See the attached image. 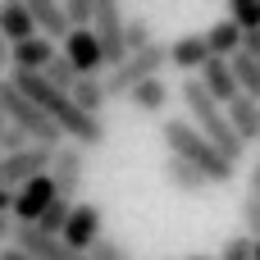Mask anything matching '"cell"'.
Wrapping results in <instances>:
<instances>
[{
	"mask_svg": "<svg viewBox=\"0 0 260 260\" xmlns=\"http://www.w3.org/2000/svg\"><path fill=\"white\" fill-rule=\"evenodd\" d=\"M9 82H14V87H18V91H23V96H27V101H32V105L55 123V128H59L64 142H73V146H82V151L105 142V119L82 114V110H78L64 91H55L46 78H37V73H14Z\"/></svg>",
	"mask_w": 260,
	"mask_h": 260,
	"instance_id": "6da1fadb",
	"label": "cell"
},
{
	"mask_svg": "<svg viewBox=\"0 0 260 260\" xmlns=\"http://www.w3.org/2000/svg\"><path fill=\"white\" fill-rule=\"evenodd\" d=\"M160 137H165L169 155L187 160V165H192L210 187H215V183H219V187H224V183H233V174H238V169H233V165H229V160H224V155H219V151L197 133V123H192V119H165V123H160Z\"/></svg>",
	"mask_w": 260,
	"mask_h": 260,
	"instance_id": "7a4b0ae2",
	"label": "cell"
},
{
	"mask_svg": "<svg viewBox=\"0 0 260 260\" xmlns=\"http://www.w3.org/2000/svg\"><path fill=\"white\" fill-rule=\"evenodd\" d=\"M183 105H187V119L197 123V133L238 169V160L247 155V146H242V137L233 133V123H229V114H224V105H215L210 96H206V87L197 82V78H187L183 82Z\"/></svg>",
	"mask_w": 260,
	"mask_h": 260,
	"instance_id": "3957f363",
	"label": "cell"
},
{
	"mask_svg": "<svg viewBox=\"0 0 260 260\" xmlns=\"http://www.w3.org/2000/svg\"><path fill=\"white\" fill-rule=\"evenodd\" d=\"M165 64H169V46L165 41H151L146 50H137V55H128L119 69H110V82H105V101H128V91L133 87H142V82H151V78H160L165 73Z\"/></svg>",
	"mask_w": 260,
	"mask_h": 260,
	"instance_id": "277c9868",
	"label": "cell"
},
{
	"mask_svg": "<svg viewBox=\"0 0 260 260\" xmlns=\"http://www.w3.org/2000/svg\"><path fill=\"white\" fill-rule=\"evenodd\" d=\"M0 105H5V114H9V123H14L32 146H50V151H55V146L64 142L59 128H55V123H50V119H46V114H41V110H37V105H32V101L9 82V78L0 82Z\"/></svg>",
	"mask_w": 260,
	"mask_h": 260,
	"instance_id": "5b68a950",
	"label": "cell"
},
{
	"mask_svg": "<svg viewBox=\"0 0 260 260\" xmlns=\"http://www.w3.org/2000/svg\"><path fill=\"white\" fill-rule=\"evenodd\" d=\"M91 37L101 46V59L110 69H119L128 59V46H123V9L114 0H96V14H91Z\"/></svg>",
	"mask_w": 260,
	"mask_h": 260,
	"instance_id": "8992f818",
	"label": "cell"
},
{
	"mask_svg": "<svg viewBox=\"0 0 260 260\" xmlns=\"http://www.w3.org/2000/svg\"><path fill=\"white\" fill-rule=\"evenodd\" d=\"M50 174V146H23L14 155H0V187L14 192V187H27L32 178H46Z\"/></svg>",
	"mask_w": 260,
	"mask_h": 260,
	"instance_id": "52a82bcc",
	"label": "cell"
},
{
	"mask_svg": "<svg viewBox=\"0 0 260 260\" xmlns=\"http://www.w3.org/2000/svg\"><path fill=\"white\" fill-rule=\"evenodd\" d=\"M82 178H87V155H82V146L59 142V146L50 151V183H55V192H59L64 201H73V192L82 187Z\"/></svg>",
	"mask_w": 260,
	"mask_h": 260,
	"instance_id": "ba28073f",
	"label": "cell"
},
{
	"mask_svg": "<svg viewBox=\"0 0 260 260\" xmlns=\"http://www.w3.org/2000/svg\"><path fill=\"white\" fill-rule=\"evenodd\" d=\"M55 197H59V192H55L50 174H46V178H32L27 187H18V192H14V206H9L14 229H32V224L50 210V201H55Z\"/></svg>",
	"mask_w": 260,
	"mask_h": 260,
	"instance_id": "9c48e42d",
	"label": "cell"
},
{
	"mask_svg": "<svg viewBox=\"0 0 260 260\" xmlns=\"http://www.w3.org/2000/svg\"><path fill=\"white\" fill-rule=\"evenodd\" d=\"M101 238H105V233H101V206H91V201H73V215H69L64 233H59V242L87 256Z\"/></svg>",
	"mask_w": 260,
	"mask_h": 260,
	"instance_id": "30bf717a",
	"label": "cell"
},
{
	"mask_svg": "<svg viewBox=\"0 0 260 260\" xmlns=\"http://www.w3.org/2000/svg\"><path fill=\"white\" fill-rule=\"evenodd\" d=\"M197 82H201V87H206V96H210L215 105H224V110L242 96V91H238V78H233V69H229V59H215V55H210V59H206V69L197 73Z\"/></svg>",
	"mask_w": 260,
	"mask_h": 260,
	"instance_id": "8fae6325",
	"label": "cell"
},
{
	"mask_svg": "<svg viewBox=\"0 0 260 260\" xmlns=\"http://www.w3.org/2000/svg\"><path fill=\"white\" fill-rule=\"evenodd\" d=\"M59 50H55V41H46V37H32V41H23V46H9V69L14 73H46L50 69V59H55Z\"/></svg>",
	"mask_w": 260,
	"mask_h": 260,
	"instance_id": "7c38bea8",
	"label": "cell"
},
{
	"mask_svg": "<svg viewBox=\"0 0 260 260\" xmlns=\"http://www.w3.org/2000/svg\"><path fill=\"white\" fill-rule=\"evenodd\" d=\"M59 55L78 69V78H96V69L105 64V59H101V46H96V37H91V27H87V32H69Z\"/></svg>",
	"mask_w": 260,
	"mask_h": 260,
	"instance_id": "4fadbf2b",
	"label": "cell"
},
{
	"mask_svg": "<svg viewBox=\"0 0 260 260\" xmlns=\"http://www.w3.org/2000/svg\"><path fill=\"white\" fill-rule=\"evenodd\" d=\"M23 5L32 14L37 37H46V41H64L69 37V18H64V5L59 0H23Z\"/></svg>",
	"mask_w": 260,
	"mask_h": 260,
	"instance_id": "5bb4252c",
	"label": "cell"
},
{
	"mask_svg": "<svg viewBox=\"0 0 260 260\" xmlns=\"http://www.w3.org/2000/svg\"><path fill=\"white\" fill-rule=\"evenodd\" d=\"M0 37H5V46H23V41L37 37L32 14H27L23 0H5V5H0Z\"/></svg>",
	"mask_w": 260,
	"mask_h": 260,
	"instance_id": "9a60e30c",
	"label": "cell"
},
{
	"mask_svg": "<svg viewBox=\"0 0 260 260\" xmlns=\"http://www.w3.org/2000/svg\"><path fill=\"white\" fill-rule=\"evenodd\" d=\"M201 37H206V50H210L215 59H233V55L242 50V32H238L233 18H215Z\"/></svg>",
	"mask_w": 260,
	"mask_h": 260,
	"instance_id": "2e32d148",
	"label": "cell"
},
{
	"mask_svg": "<svg viewBox=\"0 0 260 260\" xmlns=\"http://www.w3.org/2000/svg\"><path fill=\"white\" fill-rule=\"evenodd\" d=\"M206 59H210L206 37H178V41H169V64H174V69H183V73H201Z\"/></svg>",
	"mask_w": 260,
	"mask_h": 260,
	"instance_id": "e0dca14e",
	"label": "cell"
},
{
	"mask_svg": "<svg viewBox=\"0 0 260 260\" xmlns=\"http://www.w3.org/2000/svg\"><path fill=\"white\" fill-rule=\"evenodd\" d=\"M229 123H233V133L242 137V146H251V142H260V105L256 101H247V96H238L229 110Z\"/></svg>",
	"mask_w": 260,
	"mask_h": 260,
	"instance_id": "ac0fdd59",
	"label": "cell"
},
{
	"mask_svg": "<svg viewBox=\"0 0 260 260\" xmlns=\"http://www.w3.org/2000/svg\"><path fill=\"white\" fill-rule=\"evenodd\" d=\"M69 101H73L82 114L101 119V110H105V82H101V78H73V87H69Z\"/></svg>",
	"mask_w": 260,
	"mask_h": 260,
	"instance_id": "d6986e66",
	"label": "cell"
},
{
	"mask_svg": "<svg viewBox=\"0 0 260 260\" xmlns=\"http://www.w3.org/2000/svg\"><path fill=\"white\" fill-rule=\"evenodd\" d=\"M128 105L142 110V114H160V110L169 105V87H165V78H151V82L133 87V91H128Z\"/></svg>",
	"mask_w": 260,
	"mask_h": 260,
	"instance_id": "ffe728a7",
	"label": "cell"
},
{
	"mask_svg": "<svg viewBox=\"0 0 260 260\" xmlns=\"http://www.w3.org/2000/svg\"><path fill=\"white\" fill-rule=\"evenodd\" d=\"M165 178H169V187H178V192H187V197H197V192H206L210 183L187 165V160H178V155H169L165 160Z\"/></svg>",
	"mask_w": 260,
	"mask_h": 260,
	"instance_id": "44dd1931",
	"label": "cell"
},
{
	"mask_svg": "<svg viewBox=\"0 0 260 260\" xmlns=\"http://www.w3.org/2000/svg\"><path fill=\"white\" fill-rule=\"evenodd\" d=\"M229 69H233V78H238V91L260 105V64L247 55V50H238V55L229 59Z\"/></svg>",
	"mask_w": 260,
	"mask_h": 260,
	"instance_id": "7402d4cb",
	"label": "cell"
},
{
	"mask_svg": "<svg viewBox=\"0 0 260 260\" xmlns=\"http://www.w3.org/2000/svg\"><path fill=\"white\" fill-rule=\"evenodd\" d=\"M69 215H73V201L55 197V201H50V210H46L32 229H37V233H46V238H59V233H64V224H69Z\"/></svg>",
	"mask_w": 260,
	"mask_h": 260,
	"instance_id": "603a6c76",
	"label": "cell"
},
{
	"mask_svg": "<svg viewBox=\"0 0 260 260\" xmlns=\"http://www.w3.org/2000/svg\"><path fill=\"white\" fill-rule=\"evenodd\" d=\"M155 37H151V23L142 18V14H123V46H128V55H137V50H146Z\"/></svg>",
	"mask_w": 260,
	"mask_h": 260,
	"instance_id": "cb8c5ba5",
	"label": "cell"
},
{
	"mask_svg": "<svg viewBox=\"0 0 260 260\" xmlns=\"http://www.w3.org/2000/svg\"><path fill=\"white\" fill-rule=\"evenodd\" d=\"M229 18L238 23V32H242V37H251V32H260V0H233Z\"/></svg>",
	"mask_w": 260,
	"mask_h": 260,
	"instance_id": "d4e9b609",
	"label": "cell"
},
{
	"mask_svg": "<svg viewBox=\"0 0 260 260\" xmlns=\"http://www.w3.org/2000/svg\"><path fill=\"white\" fill-rule=\"evenodd\" d=\"M91 14H96V0H64L69 32H87V27H91Z\"/></svg>",
	"mask_w": 260,
	"mask_h": 260,
	"instance_id": "484cf974",
	"label": "cell"
},
{
	"mask_svg": "<svg viewBox=\"0 0 260 260\" xmlns=\"http://www.w3.org/2000/svg\"><path fill=\"white\" fill-rule=\"evenodd\" d=\"M41 78H46V82H50L55 91H64V96H69V87H73V78H78V69H73V64H69L64 55H55V59H50V69H46Z\"/></svg>",
	"mask_w": 260,
	"mask_h": 260,
	"instance_id": "4316f807",
	"label": "cell"
},
{
	"mask_svg": "<svg viewBox=\"0 0 260 260\" xmlns=\"http://www.w3.org/2000/svg\"><path fill=\"white\" fill-rule=\"evenodd\" d=\"M219 260H256V242H251L247 233H238V238H229V242H224Z\"/></svg>",
	"mask_w": 260,
	"mask_h": 260,
	"instance_id": "83f0119b",
	"label": "cell"
},
{
	"mask_svg": "<svg viewBox=\"0 0 260 260\" xmlns=\"http://www.w3.org/2000/svg\"><path fill=\"white\" fill-rule=\"evenodd\" d=\"M242 229L251 242H260V197H242Z\"/></svg>",
	"mask_w": 260,
	"mask_h": 260,
	"instance_id": "f1b7e54d",
	"label": "cell"
},
{
	"mask_svg": "<svg viewBox=\"0 0 260 260\" xmlns=\"http://www.w3.org/2000/svg\"><path fill=\"white\" fill-rule=\"evenodd\" d=\"M87 256H91V260H133L123 247H119V242H114V238H101V242H96Z\"/></svg>",
	"mask_w": 260,
	"mask_h": 260,
	"instance_id": "f546056e",
	"label": "cell"
},
{
	"mask_svg": "<svg viewBox=\"0 0 260 260\" xmlns=\"http://www.w3.org/2000/svg\"><path fill=\"white\" fill-rule=\"evenodd\" d=\"M242 50H247V55H251V59L260 64V32H251V37H242Z\"/></svg>",
	"mask_w": 260,
	"mask_h": 260,
	"instance_id": "4dcf8cb0",
	"label": "cell"
},
{
	"mask_svg": "<svg viewBox=\"0 0 260 260\" xmlns=\"http://www.w3.org/2000/svg\"><path fill=\"white\" fill-rule=\"evenodd\" d=\"M247 197H260V155H256V165H251V183H247Z\"/></svg>",
	"mask_w": 260,
	"mask_h": 260,
	"instance_id": "1f68e13d",
	"label": "cell"
},
{
	"mask_svg": "<svg viewBox=\"0 0 260 260\" xmlns=\"http://www.w3.org/2000/svg\"><path fill=\"white\" fill-rule=\"evenodd\" d=\"M5 242H14V219L0 215V247H5Z\"/></svg>",
	"mask_w": 260,
	"mask_h": 260,
	"instance_id": "d6a6232c",
	"label": "cell"
},
{
	"mask_svg": "<svg viewBox=\"0 0 260 260\" xmlns=\"http://www.w3.org/2000/svg\"><path fill=\"white\" fill-rule=\"evenodd\" d=\"M0 260H32V256H23L18 247H0Z\"/></svg>",
	"mask_w": 260,
	"mask_h": 260,
	"instance_id": "836d02e7",
	"label": "cell"
},
{
	"mask_svg": "<svg viewBox=\"0 0 260 260\" xmlns=\"http://www.w3.org/2000/svg\"><path fill=\"white\" fill-rule=\"evenodd\" d=\"M9 206H14V192H5V187H0V215H5Z\"/></svg>",
	"mask_w": 260,
	"mask_h": 260,
	"instance_id": "e575fe53",
	"label": "cell"
},
{
	"mask_svg": "<svg viewBox=\"0 0 260 260\" xmlns=\"http://www.w3.org/2000/svg\"><path fill=\"white\" fill-rule=\"evenodd\" d=\"M0 69H9V46H5V37H0Z\"/></svg>",
	"mask_w": 260,
	"mask_h": 260,
	"instance_id": "d590c367",
	"label": "cell"
},
{
	"mask_svg": "<svg viewBox=\"0 0 260 260\" xmlns=\"http://www.w3.org/2000/svg\"><path fill=\"white\" fill-rule=\"evenodd\" d=\"M183 260H215V256H183Z\"/></svg>",
	"mask_w": 260,
	"mask_h": 260,
	"instance_id": "8d00e7d4",
	"label": "cell"
},
{
	"mask_svg": "<svg viewBox=\"0 0 260 260\" xmlns=\"http://www.w3.org/2000/svg\"><path fill=\"white\" fill-rule=\"evenodd\" d=\"M256 260H260V242H256Z\"/></svg>",
	"mask_w": 260,
	"mask_h": 260,
	"instance_id": "74e56055",
	"label": "cell"
}]
</instances>
